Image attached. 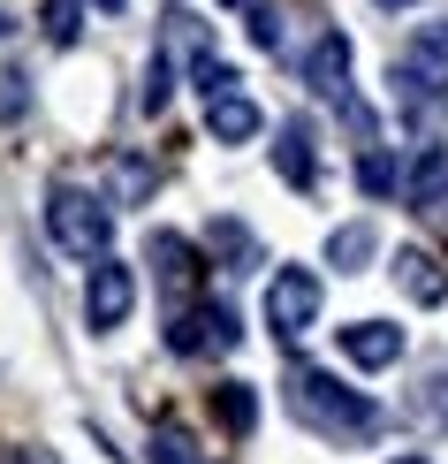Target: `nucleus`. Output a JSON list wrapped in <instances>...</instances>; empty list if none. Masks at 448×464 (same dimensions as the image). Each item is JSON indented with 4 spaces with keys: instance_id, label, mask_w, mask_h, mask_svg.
Instances as JSON below:
<instances>
[{
    "instance_id": "12",
    "label": "nucleus",
    "mask_w": 448,
    "mask_h": 464,
    "mask_svg": "<svg viewBox=\"0 0 448 464\" xmlns=\"http://www.w3.org/2000/svg\"><path fill=\"white\" fill-rule=\"evenodd\" d=\"M396 289L434 313V304H448V266L434 259V251H396Z\"/></svg>"
},
{
    "instance_id": "17",
    "label": "nucleus",
    "mask_w": 448,
    "mask_h": 464,
    "mask_svg": "<svg viewBox=\"0 0 448 464\" xmlns=\"http://www.w3.org/2000/svg\"><path fill=\"white\" fill-rule=\"evenodd\" d=\"M373 251H380V237H373V228H365V221H342L335 237H327V266H342V275H357V266L373 259Z\"/></svg>"
},
{
    "instance_id": "28",
    "label": "nucleus",
    "mask_w": 448,
    "mask_h": 464,
    "mask_svg": "<svg viewBox=\"0 0 448 464\" xmlns=\"http://www.w3.org/2000/svg\"><path fill=\"white\" fill-rule=\"evenodd\" d=\"M228 8H259V0H228Z\"/></svg>"
},
{
    "instance_id": "21",
    "label": "nucleus",
    "mask_w": 448,
    "mask_h": 464,
    "mask_svg": "<svg viewBox=\"0 0 448 464\" xmlns=\"http://www.w3.org/2000/svg\"><path fill=\"white\" fill-rule=\"evenodd\" d=\"M152 464H205V457H198V441L175 427V419H160V427H152Z\"/></svg>"
},
{
    "instance_id": "23",
    "label": "nucleus",
    "mask_w": 448,
    "mask_h": 464,
    "mask_svg": "<svg viewBox=\"0 0 448 464\" xmlns=\"http://www.w3.org/2000/svg\"><path fill=\"white\" fill-rule=\"evenodd\" d=\"M24 107H31L24 69H8V62H0V122H24Z\"/></svg>"
},
{
    "instance_id": "15",
    "label": "nucleus",
    "mask_w": 448,
    "mask_h": 464,
    "mask_svg": "<svg viewBox=\"0 0 448 464\" xmlns=\"http://www.w3.org/2000/svg\"><path fill=\"white\" fill-rule=\"evenodd\" d=\"M357 190H365V198H396V190H403V160L387 145H365L357 152Z\"/></svg>"
},
{
    "instance_id": "9",
    "label": "nucleus",
    "mask_w": 448,
    "mask_h": 464,
    "mask_svg": "<svg viewBox=\"0 0 448 464\" xmlns=\"http://www.w3.org/2000/svg\"><path fill=\"white\" fill-rule=\"evenodd\" d=\"M304 84L319 92V100H349V38H342V31H319V38H311Z\"/></svg>"
},
{
    "instance_id": "3",
    "label": "nucleus",
    "mask_w": 448,
    "mask_h": 464,
    "mask_svg": "<svg viewBox=\"0 0 448 464\" xmlns=\"http://www.w3.org/2000/svg\"><path fill=\"white\" fill-rule=\"evenodd\" d=\"M396 84H403V114L418 107H448V24H418L411 46L396 62Z\"/></svg>"
},
{
    "instance_id": "19",
    "label": "nucleus",
    "mask_w": 448,
    "mask_h": 464,
    "mask_svg": "<svg viewBox=\"0 0 448 464\" xmlns=\"http://www.w3.org/2000/svg\"><path fill=\"white\" fill-rule=\"evenodd\" d=\"M38 31H46L53 46H76V38H84V0H38Z\"/></svg>"
},
{
    "instance_id": "11",
    "label": "nucleus",
    "mask_w": 448,
    "mask_h": 464,
    "mask_svg": "<svg viewBox=\"0 0 448 464\" xmlns=\"http://www.w3.org/2000/svg\"><path fill=\"white\" fill-rule=\"evenodd\" d=\"M274 168H281V183H297V190L319 183V152H311V122L304 114H289V122L274 130Z\"/></svg>"
},
{
    "instance_id": "27",
    "label": "nucleus",
    "mask_w": 448,
    "mask_h": 464,
    "mask_svg": "<svg viewBox=\"0 0 448 464\" xmlns=\"http://www.w3.org/2000/svg\"><path fill=\"white\" fill-rule=\"evenodd\" d=\"M387 464H425V457H387Z\"/></svg>"
},
{
    "instance_id": "1",
    "label": "nucleus",
    "mask_w": 448,
    "mask_h": 464,
    "mask_svg": "<svg viewBox=\"0 0 448 464\" xmlns=\"http://www.w3.org/2000/svg\"><path fill=\"white\" fill-rule=\"evenodd\" d=\"M281 396H289V411H297L311 434H327V441L380 434V403L365 389H349V381H335V373H319V365H289V389Z\"/></svg>"
},
{
    "instance_id": "20",
    "label": "nucleus",
    "mask_w": 448,
    "mask_h": 464,
    "mask_svg": "<svg viewBox=\"0 0 448 464\" xmlns=\"http://www.w3.org/2000/svg\"><path fill=\"white\" fill-rule=\"evenodd\" d=\"M190 84H198V100H221V92H243V76L221 62V53L198 46V62H190Z\"/></svg>"
},
{
    "instance_id": "6",
    "label": "nucleus",
    "mask_w": 448,
    "mask_h": 464,
    "mask_svg": "<svg viewBox=\"0 0 448 464\" xmlns=\"http://www.w3.org/2000/svg\"><path fill=\"white\" fill-rule=\"evenodd\" d=\"M129 304H138V275H129L122 259H91V282H84V320H91V335H114V327L129 320Z\"/></svg>"
},
{
    "instance_id": "14",
    "label": "nucleus",
    "mask_w": 448,
    "mask_h": 464,
    "mask_svg": "<svg viewBox=\"0 0 448 464\" xmlns=\"http://www.w3.org/2000/svg\"><path fill=\"white\" fill-rule=\"evenodd\" d=\"M213 419H221L228 434H251L259 427V389H251V381H221V389H213Z\"/></svg>"
},
{
    "instance_id": "10",
    "label": "nucleus",
    "mask_w": 448,
    "mask_h": 464,
    "mask_svg": "<svg viewBox=\"0 0 448 464\" xmlns=\"http://www.w3.org/2000/svg\"><path fill=\"white\" fill-rule=\"evenodd\" d=\"M403 198H411V214H448V145H418Z\"/></svg>"
},
{
    "instance_id": "7",
    "label": "nucleus",
    "mask_w": 448,
    "mask_h": 464,
    "mask_svg": "<svg viewBox=\"0 0 448 464\" xmlns=\"http://www.w3.org/2000/svg\"><path fill=\"white\" fill-rule=\"evenodd\" d=\"M145 259H152V275H160L167 289V304H190V289H198V244L190 237H175V228H152V244H145Z\"/></svg>"
},
{
    "instance_id": "24",
    "label": "nucleus",
    "mask_w": 448,
    "mask_h": 464,
    "mask_svg": "<svg viewBox=\"0 0 448 464\" xmlns=\"http://www.w3.org/2000/svg\"><path fill=\"white\" fill-rule=\"evenodd\" d=\"M251 38H259L266 53H281V15L266 8V0H259V8H251Z\"/></svg>"
},
{
    "instance_id": "5",
    "label": "nucleus",
    "mask_w": 448,
    "mask_h": 464,
    "mask_svg": "<svg viewBox=\"0 0 448 464\" xmlns=\"http://www.w3.org/2000/svg\"><path fill=\"white\" fill-rule=\"evenodd\" d=\"M266 327L281 343H297V335L319 327V275L311 266H274V282H266Z\"/></svg>"
},
{
    "instance_id": "30",
    "label": "nucleus",
    "mask_w": 448,
    "mask_h": 464,
    "mask_svg": "<svg viewBox=\"0 0 448 464\" xmlns=\"http://www.w3.org/2000/svg\"><path fill=\"white\" fill-rule=\"evenodd\" d=\"M8 464H31V457H8Z\"/></svg>"
},
{
    "instance_id": "26",
    "label": "nucleus",
    "mask_w": 448,
    "mask_h": 464,
    "mask_svg": "<svg viewBox=\"0 0 448 464\" xmlns=\"http://www.w3.org/2000/svg\"><path fill=\"white\" fill-rule=\"evenodd\" d=\"M91 8H107V15H114V8H129V0H91Z\"/></svg>"
},
{
    "instance_id": "25",
    "label": "nucleus",
    "mask_w": 448,
    "mask_h": 464,
    "mask_svg": "<svg viewBox=\"0 0 448 464\" xmlns=\"http://www.w3.org/2000/svg\"><path fill=\"white\" fill-rule=\"evenodd\" d=\"M418 411H425V419H448V365H441V373L418 389Z\"/></svg>"
},
{
    "instance_id": "22",
    "label": "nucleus",
    "mask_w": 448,
    "mask_h": 464,
    "mask_svg": "<svg viewBox=\"0 0 448 464\" xmlns=\"http://www.w3.org/2000/svg\"><path fill=\"white\" fill-rule=\"evenodd\" d=\"M167 100H175V53L160 46V53H152V69H145V92H138V107H145V114H160Z\"/></svg>"
},
{
    "instance_id": "18",
    "label": "nucleus",
    "mask_w": 448,
    "mask_h": 464,
    "mask_svg": "<svg viewBox=\"0 0 448 464\" xmlns=\"http://www.w3.org/2000/svg\"><path fill=\"white\" fill-rule=\"evenodd\" d=\"M152 160H138V152H122L114 160V190H107V206H138V198H152Z\"/></svg>"
},
{
    "instance_id": "4",
    "label": "nucleus",
    "mask_w": 448,
    "mask_h": 464,
    "mask_svg": "<svg viewBox=\"0 0 448 464\" xmlns=\"http://www.w3.org/2000/svg\"><path fill=\"white\" fill-rule=\"evenodd\" d=\"M236 343H243L236 304H221V297L167 304V351H175V358H198V351H236Z\"/></svg>"
},
{
    "instance_id": "2",
    "label": "nucleus",
    "mask_w": 448,
    "mask_h": 464,
    "mask_svg": "<svg viewBox=\"0 0 448 464\" xmlns=\"http://www.w3.org/2000/svg\"><path fill=\"white\" fill-rule=\"evenodd\" d=\"M46 237L69 251V259H107L114 244V206L84 183H53L46 190Z\"/></svg>"
},
{
    "instance_id": "8",
    "label": "nucleus",
    "mask_w": 448,
    "mask_h": 464,
    "mask_svg": "<svg viewBox=\"0 0 448 464\" xmlns=\"http://www.w3.org/2000/svg\"><path fill=\"white\" fill-rule=\"evenodd\" d=\"M335 343H342L349 365H365V373H380V365L403 358V327H387V320H349V327H335Z\"/></svg>"
},
{
    "instance_id": "29",
    "label": "nucleus",
    "mask_w": 448,
    "mask_h": 464,
    "mask_svg": "<svg viewBox=\"0 0 448 464\" xmlns=\"http://www.w3.org/2000/svg\"><path fill=\"white\" fill-rule=\"evenodd\" d=\"M380 8H411V0H380Z\"/></svg>"
},
{
    "instance_id": "13",
    "label": "nucleus",
    "mask_w": 448,
    "mask_h": 464,
    "mask_svg": "<svg viewBox=\"0 0 448 464\" xmlns=\"http://www.w3.org/2000/svg\"><path fill=\"white\" fill-rule=\"evenodd\" d=\"M259 122H266V114L251 107L243 92H221V100H205V130H213L221 145H243V138H259Z\"/></svg>"
},
{
    "instance_id": "16",
    "label": "nucleus",
    "mask_w": 448,
    "mask_h": 464,
    "mask_svg": "<svg viewBox=\"0 0 448 464\" xmlns=\"http://www.w3.org/2000/svg\"><path fill=\"white\" fill-rule=\"evenodd\" d=\"M205 251L228 266V275H243V266L259 259V244H251V228H243V221H213V228H205Z\"/></svg>"
}]
</instances>
